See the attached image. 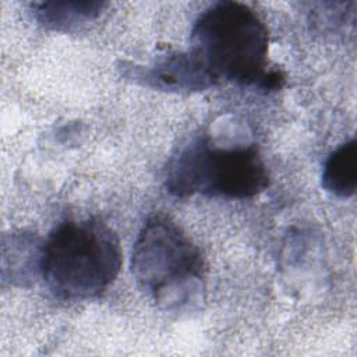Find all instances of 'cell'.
Wrapping results in <instances>:
<instances>
[{
    "label": "cell",
    "instance_id": "obj_7",
    "mask_svg": "<svg viewBox=\"0 0 357 357\" xmlns=\"http://www.w3.org/2000/svg\"><path fill=\"white\" fill-rule=\"evenodd\" d=\"M322 187L339 197L349 198L357 188V139L342 144L324 165Z\"/></svg>",
    "mask_w": 357,
    "mask_h": 357
},
{
    "label": "cell",
    "instance_id": "obj_5",
    "mask_svg": "<svg viewBox=\"0 0 357 357\" xmlns=\"http://www.w3.org/2000/svg\"><path fill=\"white\" fill-rule=\"evenodd\" d=\"M123 75L142 86L172 92L204 91L218 84L191 49L165 54L148 66L123 63Z\"/></svg>",
    "mask_w": 357,
    "mask_h": 357
},
{
    "label": "cell",
    "instance_id": "obj_1",
    "mask_svg": "<svg viewBox=\"0 0 357 357\" xmlns=\"http://www.w3.org/2000/svg\"><path fill=\"white\" fill-rule=\"evenodd\" d=\"M191 50L219 84L280 89L284 74L268 68L269 32L258 14L238 1H218L197 18Z\"/></svg>",
    "mask_w": 357,
    "mask_h": 357
},
{
    "label": "cell",
    "instance_id": "obj_6",
    "mask_svg": "<svg viewBox=\"0 0 357 357\" xmlns=\"http://www.w3.org/2000/svg\"><path fill=\"white\" fill-rule=\"evenodd\" d=\"M107 4L95 0H63L33 3L35 18L47 29L68 31L81 22L91 21L100 15Z\"/></svg>",
    "mask_w": 357,
    "mask_h": 357
},
{
    "label": "cell",
    "instance_id": "obj_4",
    "mask_svg": "<svg viewBox=\"0 0 357 357\" xmlns=\"http://www.w3.org/2000/svg\"><path fill=\"white\" fill-rule=\"evenodd\" d=\"M269 183L257 145L219 148L206 137L181 149L166 169V188L177 198L201 194L244 199L258 195Z\"/></svg>",
    "mask_w": 357,
    "mask_h": 357
},
{
    "label": "cell",
    "instance_id": "obj_2",
    "mask_svg": "<svg viewBox=\"0 0 357 357\" xmlns=\"http://www.w3.org/2000/svg\"><path fill=\"white\" fill-rule=\"evenodd\" d=\"M123 254L117 234L98 219L66 220L43 243L40 271L64 300L100 297L116 280Z\"/></svg>",
    "mask_w": 357,
    "mask_h": 357
},
{
    "label": "cell",
    "instance_id": "obj_3",
    "mask_svg": "<svg viewBox=\"0 0 357 357\" xmlns=\"http://www.w3.org/2000/svg\"><path fill=\"white\" fill-rule=\"evenodd\" d=\"M131 271L137 283L166 310L180 311L199 300L204 259L167 216L155 215L145 222L134 243Z\"/></svg>",
    "mask_w": 357,
    "mask_h": 357
}]
</instances>
